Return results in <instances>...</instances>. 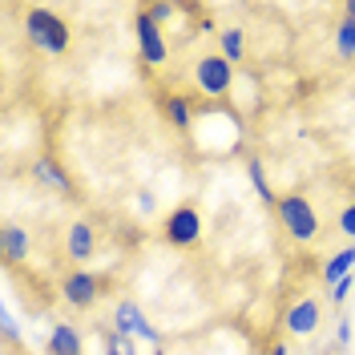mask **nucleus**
Listing matches in <instances>:
<instances>
[{
  "label": "nucleus",
  "mask_w": 355,
  "mask_h": 355,
  "mask_svg": "<svg viewBox=\"0 0 355 355\" xmlns=\"http://www.w3.org/2000/svg\"><path fill=\"white\" fill-rule=\"evenodd\" d=\"M335 53L339 61H355V17H343L335 24Z\"/></svg>",
  "instance_id": "17"
},
{
  "label": "nucleus",
  "mask_w": 355,
  "mask_h": 355,
  "mask_svg": "<svg viewBox=\"0 0 355 355\" xmlns=\"http://www.w3.org/2000/svg\"><path fill=\"white\" fill-rule=\"evenodd\" d=\"M105 355H117V347H110V343H105Z\"/></svg>",
  "instance_id": "26"
},
{
  "label": "nucleus",
  "mask_w": 355,
  "mask_h": 355,
  "mask_svg": "<svg viewBox=\"0 0 355 355\" xmlns=\"http://www.w3.org/2000/svg\"><path fill=\"white\" fill-rule=\"evenodd\" d=\"M44 352L49 355H85V343H81V331L73 327V323H53L49 327V343H44Z\"/></svg>",
  "instance_id": "11"
},
{
  "label": "nucleus",
  "mask_w": 355,
  "mask_h": 355,
  "mask_svg": "<svg viewBox=\"0 0 355 355\" xmlns=\"http://www.w3.org/2000/svg\"><path fill=\"white\" fill-rule=\"evenodd\" d=\"M319 323H323V307H319V299H295L287 311H283V331L295 335V339H307V335L319 331Z\"/></svg>",
  "instance_id": "8"
},
{
  "label": "nucleus",
  "mask_w": 355,
  "mask_h": 355,
  "mask_svg": "<svg viewBox=\"0 0 355 355\" xmlns=\"http://www.w3.org/2000/svg\"><path fill=\"white\" fill-rule=\"evenodd\" d=\"M0 331H4V339H8V343H17V339H21V327H17V319H12L8 311H4V319H0Z\"/></svg>",
  "instance_id": "21"
},
{
  "label": "nucleus",
  "mask_w": 355,
  "mask_h": 355,
  "mask_svg": "<svg viewBox=\"0 0 355 355\" xmlns=\"http://www.w3.org/2000/svg\"><path fill=\"white\" fill-rule=\"evenodd\" d=\"M113 331L125 335V339H146V343L162 347V331L146 319V311L137 307L133 299H121V303L113 307Z\"/></svg>",
  "instance_id": "6"
},
{
  "label": "nucleus",
  "mask_w": 355,
  "mask_h": 355,
  "mask_svg": "<svg viewBox=\"0 0 355 355\" xmlns=\"http://www.w3.org/2000/svg\"><path fill=\"white\" fill-rule=\"evenodd\" d=\"M266 355H291V352H287V343H270V347H266Z\"/></svg>",
  "instance_id": "24"
},
{
  "label": "nucleus",
  "mask_w": 355,
  "mask_h": 355,
  "mask_svg": "<svg viewBox=\"0 0 355 355\" xmlns=\"http://www.w3.org/2000/svg\"><path fill=\"white\" fill-rule=\"evenodd\" d=\"M194 85H198L202 97L222 101V97L234 89V65H230L222 53H202L198 61H194Z\"/></svg>",
  "instance_id": "4"
},
{
  "label": "nucleus",
  "mask_w": 355,
  "mask_h": 355,
  "mask_svg": "<svg viewBox=\"0 0 355 355\" xmlns=\"http://www.w3.org/2000/svg\"><path fill=\"white\" fill-rule=\"evenodd\" d=\"M61 299H65L69 307L89 311L101 299V275H93V270H69L65 279H61Z\"/></svg>",
  "instance_id": "7"
},
{
  "label": "nucleus",
  "mask_w": 355,
  "mask_h": 355,
  "mask_svg": "<svg viewBox=\"0 0 355 355\" xmlns=\"http://www.w3.org/2000/svg\"><path fill=\"white\" fill-rule=\"evenodd\" d=\"M343 17H355V0H347V4H343Z\"/></svg>",
  "instance_id": "25"
},
{
  "label": "nucleus",
  "mask_w": 355,
  "mask_h": 355,
  "mask_svg": "<svg viewBox=\"0 0 355 355\" xmlns=\"http://www.w3.org/2000/svg\"><path fill=\"white\" fill-rule=\"evenodd\" d=\"M339 234H343L347 243H355V202H347V206L339 210Z\"/></svg>",
  "instance_id": "18"
},
{
  "label": "nucleus",
  "mask_w": 355,
  "mask_h": 355,
  "mask_svg": "<svg viewBox=\"0 0 355 355\" xmlns=\"http://www.w3.org/2000/svg\"><path fill=\"white\" fill-rule=\"evenodd\" d=\"M246 174H250V186H254V194L263 202H279V194L270 190V178H266V166H263V157H246Z\"/></svg>",
  "instance_id": "16"
},
{
  "label": "nucleus",
  "mask_w": 355,
  "mask_h": 355,
  "mask_svg": "<svg viewBox=\"0 0 355 355\" xmlns=\"http://www.w3.org/2000/svg\"><path fill=\"white\" fill-rule=\"evenodd\" d=\"M202 230H206V222H202V210L194 206V202L174 206V210L166 214V222H162V239H166L170 246H178V250L198 246L202 243Z\"/></svg>",
  "instance_id": "5"
},
{
  "label": "nucleus",
  "mask_w": 355,
  "mask_h": 355,
  "mask_svg": "<svg viewBox=\"0 0 355 355\" xmlns=\"http://www.w3.org/2000/svg\"><path fill=\"white\" fill-rule=\"evenodd\" d=\"M28 230L24 226H17V222H4V230H0V250H4V263L17 266L28 259Z\"/></svg>",
  "instance_id": "12"
},
{
  "label": "nucleus",
  "mask_w": 355,
  "mask_h": 355,
  "mask_svg": "<svg viewBox=\"0 0 355 355\" xmlns=\"http://www.w3.org/2000/svg\"><path fill=\"white\" fill-rule=\"evenodd\" d=\"M24 33L49 57H65L69 49H73V28H69V21L57 17L53 8H41V4L24 12Z\"/></svg>",
  "instance_id": "1"
},
{
  "label": "nucleus",
  "mask_w": 355,
  "mask_h": 355,
  "mask_svg": "<svg viewBox=\"0 0 355 355\" xmlns=\"http://www.w3.org/2000/svg\"><path fill=\"white\" fill-rule=\"evenodd\" d=\"M33 178H37L41 186H49V190H57V194H73V190H77L73 174H69L53 154H41L37 162H33Z\"/></svg>",
  "instance_id": "9"
},
{
  "label": "nucleus",
  "mask_w": 355,
  "mask_h": 355,
  "mask_svg": "<svg viewBox=\"0 0 355 355\" xmlns=\"http://www.w3.org/2000/svg\"><path fill=\"white\" fill-rule=\"evenodd\" d=\"M335 343H339V347L352 343V319H339V323H335Z\"/></svg>",
  "instance_id": "22"
},
{
  "label": "nucleus",
  "mask_w": 355,
  "mask_h": 355,
  "mask_svg": "<svg viewBox=\"0 0 355 355\" xmlns=\"http://www.w3.org/2000/svg\"><path fill=\"white\" fill-rule=\"evenodd\" d=\"M352 270H355V243H347V246H339L331 259H327L323 275H319V283H323V287H335V283L352 279Z\"/></svg>",
  "instance_id": "13"
},
{
  "label": "nucleus",
  "mask_w": 355,
  "mask_h": 355,
  "mask_svg": "<svg viewBox=\"0 0 355 355\" xmlns=\"http://www.w3.org/2000/svg\"><path fill=\"white\" fill-rule=\"evenodd\" d=\"M110 347H117V355H137V347H133V339H125V335H117L113 331L110 339H105Z\"/></svg>",
  "instance_id": "20"
},
{
  "label": "nucleus",
  "mask_w": 355,
  "mask_h": 355,
  "mask_svg": "<svg viewBox=\"0 0 355 355\" xmlns=\"http://www.w3.org/2000/svg\"><path fill=\"white\" fill-rule=\"evenodd\" d=\"M93 250H97V230H93V222L77 218L73 226H69V234H65V254L73 259V263H89Z\"/></svg>",
  "instance_id": "10"
},
{
  "label": "nucleus",
  "mask_w": 355,
  "mask_h": 355,
  "mask_svg": "<svg viewBox=\"0 0 355 355\" xmlns=\"http://www.w3.org/2000/svg\"><path fill=\"white\" fill-rule=\"evenodd\" d=\"M162 113H166V121H170L178 133L190 130V117H194L190 97H182V93H166V97H162Z\"/></svg>",
  "instance_id": "14"
},
{
  "label": "nucleus",
  "mask_w": 355,
  "mask_h": 355,
  "mask_svg": "<svg viewBox=\"0 0 355 355\" xmlns=\"http://www.w3.org/2000/svg\"><path fill=\"white\" fill-rule=\"evenodd\" d=\"M218 53L230 61V65H239V61L246 57V37H243V28H234V24L218 28Z\"/></svg>",
  "instance_id": "15"
},
{
  "label": "nucleus",
  "mask_w": 355,
  "mask_h": 355,
  "mask_svg": "<svg viewBox=\"0 0 355 355\" xmlns=\"http://www.w3.org/2000/svg\"><path fill=\"white\" fill-rule=\"evenodd\" d=\"M352 279H343V283H335L331 291H327V299H331V303H347V299H352Z\"/></svg>",
  "instance_id": "19"
},
{
  "label": "nucleus",
  "mask_w": 355,
  "mask_h": 355,
  "mask_svg": "<svg viewBox=\"0 0 355 355\" xmlns=\"http://www.w3.org/2000/svg\"><path fill=\"white\" fill-rule=\"evenodd\" d=\"M275 218L283 226V234L295 239V243H315L319 239V210L311 206L307 194H279L275 202Z\"/></svg>",
  "instance_id": "2"
},
{
  "label": "nucleus",
  "mask_w": 355,
  "mask_h": 355,
  "mask_svg": "<svg viewBox=\"0 0 355 355\" xmlns=\"http://www.w3.org/2000/svg\"><path fill=\"white\" fill-rule=\"evenodd\" d=\"M133 37H137V53H141V65L146 69H162L170 61V44H166V28L150 8H137L133 12Z\"/></svg>",
  "instance_id": "3"
},
{
  "label": "nucleus",
  "mask_w": 355,
  "mask_h": 355,
  "mask_svg": "<svg viewBox=\"0 0 355 355\" xmlns=\"http://www.w3.org/2000/svg\"><path fill=\"white\" fill-rule=\"evenodd\" d=\"M150 12H154L157 21H170L174 17V4H150Z\"/></svg>",
  "instance_id": "23"
}]
</instances>
